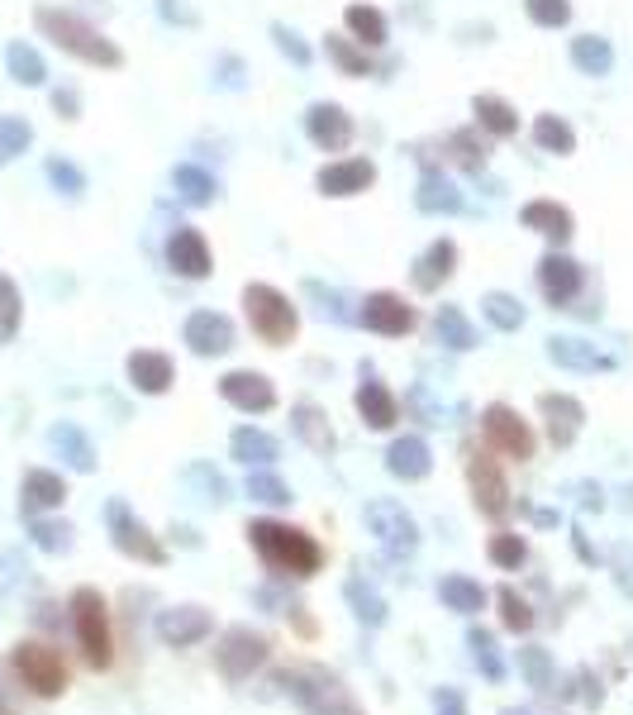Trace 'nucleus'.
Masks as SVG:
<instances>
[{
    "mask_svg": "<svg viewBox=\"0 0 633 715\" xmlns=\"http://www.w3.org/2000/svg\"><path fill=\"white\" fill-rule=\"evenodd\" d=\"M34 24H38V34H48L52 44L62 48V53L82 58V62H91V68H120V62H124L120 48H115L110 38L96 29V24H86L82 15H72V10L38 5L34 10Z\"/></svg>",
    "mask_w": 633,
    "mask_h": 715,
    "instance_id": "f257e3e1",
    "label": "nucleus"
},
{
    "mask_svg": "<svg viewBox=\"0 0 633 715\" xmlns=\"http://www.w3.org/2000/svg\"><path fill=\"white\" fill-rule=\"evenodd\" d=\"M248 539H253V549L262 553V563L272 572H286V577H310V572H320V563H324L320 544H314L306 529L276 525V520H253Z\"/></svg>",
    "mask_w": 633,
    "mask_h": 715,
    "instance_id": "f03ea898",
    "label": "nucleus"
},
{
    "mask_svg": "<svg viewBox=\"0 0 633 715\" xmlns=\"http://www.w3.org/2000/svg\"><path fill=\"white\" fill-rule=\"evenodd\" d=\"M243 310H248V324H253V334L262 344H272V348H282V344H291L296 339V306L286 301L276 286L267 282H253V286H243Z\"/></svg>",
    "mask_w": 633,
    "mask_h": 715,
    "instance_id": "7ed1b4c3",
    "label": "nucleus"
},
{
    "mask_svg": "<svg viewBox=\"0 0 633 715\" xmlns=\"http://www.w3.org/2000/svg\"><path fill=\"white\" fill-rule=\"evenodd\" d=\"M72 620H76V640L91 668H110L115 644H110V620H105V596L96 587H76L72 592Z\"/></svg>",
    "mask_w": 633,
    "mask_h": 715,
    "instance_id": "20e7f679",
    "label": "nucleus"
},
{
    "mask_svg": "<svg viewBox=\"0 0 633 715\" xmlns=\"http://www.w3.org/2000/svg\"><path fill=\"white\" fill-rule=\"evenodd\" d=\"M15 672L34 696H62V687H68V663H62V654L38 640H24L15 648Z\"/></svg>",
    "mask_w": 633,
    "mask_h": 715,
    "instance_id": "39448f33",
    "label": "nucleus"
},
{
    "mask_svg": "<svg viewBox=\"0 0 633 715\" xmlns=\"http://www.w3.org/2000/svg\"><path fill=\"white\" fill-rule=\"evenodd\" d=\"M367 525H372V535L381 539V549H386L391 558H410L415 553L419 529H415V520L405 515V505L372 501V505H367Z\"/></svg>",
    "mask_w": 633,
    "mask_h": 715,
    "instance_id": "423d86ee",
    "label": "nucleus"
},
{
    "mask_svg": "<svg viewBox=\"0 0 633 715\" xmlns=\"http://www.w3.org/2000/svg\"><path fill=\"white\" fill-rule=\"evenodd\" d=\"M481 429H486V444H491L495 453H505V458H514V463L534 458V429L524 425L510 406H491V410H486Z\"/></svg>",
    "mask_w": 633,
    "mask_h": 715,
    "instance_id": "0eeeda50",
    "label": "nucleus"
},
{
    "mask_svg": "<svg viewBox=\"0 0 633 715\" xmlns=\"http://www.w3.org/2000/svg\"><path fill=\"white\" fill-rule=\"evenodd\" d=\"M110 535H115V549L129 553V558H143V563H167V549L148 535V525L143 520L129 515V505L124 501H110Z\"/></svg>",
    "mask_w": 633,
    "mask_h": 715,
    "instance_id": "6e6552de",
    "label": "nucleus"
},
{
    "mask_svg": "<svg viewBox=\"0 0 633 715\" xmlns=\"http://www.w3.org/2000/svg\"><path fill=\"white\" fill-rule=\"evenodd\" d=\"M358 320H362L372 334H386V339H401V334L415 330V310L405 306V296H395V291H372V296L362 301Z\"/></svg>",
    "mask_w": 633,
    "mask_h": 715,
    "instance_id": "1a4fd4ad",
    "label": "nucleus"
},
{
    "mask_svg": "<svg viewBox=\"0 0 633 715\" xmlns=\"http://www.w3.org/2000/svg\"><path fill=\"white\" fill-rule=\"evenodd\" d=\"M538 286H544V296L552 306H572L586 286V267L566 253H548L544 263H538Z\"/></svg>",
    "mask_w": 633,
    "mask_h": 715,
    "instance_id": "9d476101",
    "label": "nucleus"
},
{
    "mask_svg": "<svg viewBox=\"0 0 633 715\" xmlns=\"http://www.w3.org/2000/svg\"><path fill=\"white\" fill-rule=\"evenodd\" d=\"M306 134L314 139V148L343 153L353 143V115L343 110V106H329V100H320V106H310V115H306Z\"/></svg>",
    "mask_w": 633,
    "mask_h": 715,
    "instance_id": "9b49d317",
    "label": "nucleus"
},
{
    "mask_svg": "<svg viewBox=\"0 0 633 715\" xmlns=\"http://www.w3.org/2000/svg\"><path fill=\"white\" fill-rule=\"evenodd\" d=\"M167 263H171V272H181V277H191V282L210 277V243H205V234L191 229V225H177V234L167 239Z\"/></svg>",
    "mask_w": 633,
    "mask_h": 715,
    "instance_id": "f8f14e48",
    "label": "nucleus"
},
{
    "mask_svg": "<svg viewBox=\"0 0 633 715\" xmlns=\"http://www.w3.org/2000/svg\"><path fill=\"white\" fill-rule=\"evenodd\" d=\"M187 344H191V354H201V358L229 354V348H234L229 315H219V310H195V315L187 320Z\"/></svg>",
    "mask_w": 633,
    "mask_h": 715,
    "instance_id": "ddd939ff",
    "label": "nucleus"
},
{
    "mask_svg": "<svg viewBox=\"0 0 633 715\" xmlns=\"http://www.w3.org/2000/svg\"><path fill=\"white\" fill-rule=\"evenodd\" d=\"M219 396L229 401V406L248 410V415H262V410L276 406V392H272V382L262 372H229V377H219Z\"/></svg>",
    "mask_w": 633,
    "mask_h": 715,
    "instance_id": "4468645a",
    "label": "nucleus"
},
{
    "mask_svg": "<svg viewBox=\"0 0 633 715\" xmlns=\"http://www.w3.org/2000/svg\"><path fill=\"white\" fill-rule=\"evenodd\" d=\"M219 668H224V678H234V682H243L248 672L258 668L262 658H267V644L258 640L253 630H229L224 634V644H219Z\"/></svg>",
    "mask_w": 633,
    "mask_h": 715,
    "instance_id": "2eb2a0df",
    "label": "nucleus"
},
{
    "mask_svg": "<svg viewBox=\"0 0 633 715\" xmlns=\"http://www.w3.org/2000/svg\"><path fill=\"white\" fill-rule=\"evenodd\" d=\"M377 181V167L367 158H338L320 167V177H314V187L324 191V196H358V191H367Z\"/></svg>",
    "mask_w": 633,
    "mask_h": 715,
    "instance_id": "dca6fc26",
    "label": "nucleus"
},
{
    "mask_svg": "<svg viewBox=\"0 0 633 715\" xmlns=\"http://www.w3.org/2000/svg\"><path fill=\"white\" fill-rule=\"evenodd\" d=\"M68 501V482H62L58 473H48V467H29L20 482V511L24 515H44V511H58V505Z\"/></svg>",
    "mask_w": 633,
    "mask_h": 715,
    "instance_id": "f3484780",
    "label": "nucleus"
},
{
    "mask_svg": "<svg viewBox=\"0 0 633 715\" xmlns=\"http://www.w3.org/2000/svg\"><path fill=\"white\" fill-rule=\"evenodd\" d=\"M548 358L558 362V368H572V372H605V368H614V358H605L596 344L572 339V334H552V339H548Z\"/></svg>",
    "mask_w": 633,
    "mask_h": 715,
    "instance_id": "a211bd4d",
    "label": "nucleus"
},
{
    "mask_svg": "<svg viewBox=\"0 0 633 715\" xmlns=\"http://www.w3.org/2000/svg\"><path fill=\"white\" fill-rule=\"evenodd\" d=\"M544 415H548V434H552V444L558 449H566L576 439V429H582V420H586V410H582V401L576 396H566V392H548L544 401Z\"/></svg>",
    "mask_w": 633,
    "mask_h": 715,
    "instance_id": "6ab92c4d",
    "label": "nucleus"
},
{
    "mask_svg": "<svg viewBox=\"0 0 633 715\" xmlns=\"http://www.w3.org/2000/svg\"><path fill=\"white\" fill-rule=\"evenodd\" d=\"M519 219H524V229L544 234V239H552V243H566V239H572V229H576L572 211H566V205H558V201H529V205L519 211Z\"/></svg>",
    "mask_w": 633,
    "mask_h": 715,
    "instance_id": "aec40b11",
    "label": "nucleus"
},
{
    "mask_svg": "<svg viewBox=\"0 0 633 715\" xmlns=\"http://www.w3.org/2000/svg\"><path fill=\"white\" fill-rule=\"evenodd\" d=\"M453 267H457V243L453 239H433L415 263V286L419 291H439V286L453 277Z\"/></svg>",
    "mask_w": 633,
    "mask_h": 715,
    "instance_id": "412c9836",
    "label": "nucleus"
},
{
    "mask_svg": "<svg viewBox=\"0 0 633 715\" xmlns=\"http://www.w3.org/2000/svg\"><path fill=\"white\" fill-rule=\"evenodd\" d=\"M471 491H477V505L486 515H505L510 511V487L500 477V467L491 458H471Z\"/></svg>",
    "mask_w": 633,
    "mask_h": 715,
    "instance_id": "4be33fe9",
    "label": "nucleus"
},
{
    "mask_svg": "<svg viewBox=\"0 0 633 715\" xmlns=\"http://www.w3.org/2000/svg\"><path fill=\"white\" fill-rule=\"evenodd\" d=\"M129 382H134L143 396H163L167 386H171V358L167 354H153V348H139V354H129Z\"/></svg>",
    "mask_w": 633,
    "mask_h": 715,
    "instance_id": "5701e85b",
    "label": "nucleus"
},
{
    "mask_svg": "<svg viewBox=\"0 0 633 715\" xmlns=\"http://www.w3.org/2000/svg\"><path fill=\"white\" fill-rule=\"evenodd\" d=\"M386 467H391V477H405V482H419V477H429V444L419 434H405V439H395L391 453H386Z\"/></svg>",
    "mask_w": 633,
    "mask_h": 715,
    "instance_id": "b1692460",
    "label": "nucleus"
},
{
    "mask_svg": "<svg viewBox=\"0 0 633 715\" xmlns=\"http://www.w3.org/2000/svg\"><path fill=\"white\" fill-rule=\"evenodd\" d=\"M157 634H163L167 644H177V648H187L195 640H205L210 634V616L201 606H181V610H167L163 620H157Z\"/></svg>",
    "mask_w": 633,
    "mask_h": 715,
    "instance_id": "393cba45",
    "label": "nucleus"
},
{
    "mask_svg": "<svg viewBox=\"0 0 633 715\" xmlns=\"http://www.w3.org/2000/svg\"><path fill=\"white\" fill-rule=\"evenodd\" d=\"M48 444L58 449L62 458H68V463L76 467V473H91V467H96V449H91V439H86L76 425H68V420L48 429Z\"/></svg>",
    "mask_w": 633,
    "mask_h": 715,
    "instance_id": "a878e982",
    "label": "nucleus"
},
{
    "mask_svg": "<svg viewBox=\"0 0 633 715\" xmlns=\"http://www.w3.org/2000/svg\"><path fill=\"white\" fill-rule=\"evenodd\" d=\"M471 115H477V124L486 129V134H495V139H514L519 134V115H514L510 100H500V96H477L471 100Z\"/></svg>",
    "mask_w": 633,
    "mask_h": 715,
    "instance_id": "bb28decb",
    "label": "nucleus"
},
{
    "mask_svg": "<svg viewBox=\"0 0 633 715\" xmlns=\"http://www.w3.org/2000/svg\"><path fill=\"white\" fill-rule=\"evenodd\" d=\"M415 201H419V211H429V215H453V211H463V191H457L443 172H425Z\"/></svg>",
    "mask_w": 633,
    "mask_h": 715,
    "instance_id": "cd10ccee",
    "label": "nucleus"
},
{
    "mask_svg": "<svg viewBox=\"0 0 633 715\" xmlns=\"http://www.w3.org/2000/svg\"><path fill=\"white\" fill-rule=\"evenodd\" d=\"M358 415H362V420L372 425V429H391V425H395V415H401V410H395V396L386 392V386L367 377V382L358 386Z\"/></svg>",
    "mask_w": 633,
    "mask_h": 715,
    "instance_id": "c85d7f7f",
    "label": "nucleus"
},
{
    "mask_svg": "<svg viewBox=\"0 0 633 715\" xmlns=\"http://www.w3.org/2000/svg\"><path fill=\"white\" fill-rule=\"evenodd\" d=\"M171 187H177V196L187 205H210L219 196V181L210 177L205 167H195V163H181L177 172H171Z\"/></svg>",
    "mask_w": 633,
    "mask_h": 715,
    "instance_id": "c756f323",
    "label": "nucleus"
},
{
    "mask_svg": "<svg viewBox=\"0 0 633 715\" xmlns=\"http://www.w3.org/2000/svg\"><path fill=\"white\" fill-rule=\"evenodd\" d=\"M5 68H10V76H15L20 86H44L48 82V62L38 58V48L24 44V38H15V44L5 48Z\"/></svg>",
    "mask_w": 633,
    "mask_h": 715,
    "instance_id": "7c9ffc66",
    "label": "nucleus"
},
{
    "mask_svg": "<svg viewBox=\"0 0 633 715\" xmlns=\"http://www.w3.org/2000/svg\"><path fill=\"white\" fill-rule=\"evenodd\" d=\"M572 62H576V72H586V76H605V72L614 68L610 38H596V34L572 38Z\"/></svg>",
    "mask_w": 633,
    "mask_h": 715,
    "instance_id": "2f4dec72",
    "label": "nucleus"
},
{
    "mask_svg": "<svg viewBox=\"0 0 633 715\" xmlns=\"http://www.w3.org/2000/svg\"><path fill=\"white\" fill-rule=\"evenodd\" d=\"M348 29H353V38H358L362 48H381L391 38V24H386V15H381L377 5H348Z\"/></svg>",
    "mask_w": 633,
    "mask_h": 715,
    "instance_id": "473e14b6",
    "label": "nucleus"
},
{
    "mask_svg": "<svg viewBox=\"0 0 633 715\" xmlns=\"http://www.w3.org/2000/svg\"><path fill=\"white\" fill-rule=\"evenodd\" d=\"M276 439L272 434H262V429H253V425H243V429H234V458L239 463H248V467H267L272 458H276Z\"/></svg>",
    "mask_w": 633,
    "mask_h": 715,
    "instance_id": "72a5a7b5",
    "label": "nucleus"
},
{
    "mask_svg": "<svg viewBox=\"0 0 633 715\" xmlns=\"http://www.w3.org/2000/svg\"><path fill=\"white\" fill-rule=\"evenodd\" d=\"M291 425H296V434L306 439L314 453H329V449H334V429H329V420H324L320 406H310V401H306V406H296Z\"/></svg>",
    "mask_w": 633,
    "mask_h": 715,
    "instance_id": "f704fd0d",
    "label": "nucleus"
},
{
    "mask_svg": "<svg viewBox=\"0 0 633 715\" xmlns=\"http://www.w3.org/2000/svg\"><path fill=\"white\" fill-rule=\"evenodd\" d=\"M439 339L453 348V354H467V348H477V330H471V320L463 315L457 306H439Z\"/></svg>",
    "mask_w": 633,
    "mask_h": 715,
    "instance_id": "c9c22d12",
    "label": "nucleus"
},
{
    "mask_svg": "<svg viewBox=\"0 0 633 715\" xmlns=\"http://www.w3.org/2000/svg\"><path fill=\"white\" fill-rule=\"evenodd\" d=\"M324 48H329V62H334L343 76H367V72H372V62H367V48H358V38L329 34Z\"/></svg>",
    "mask_w": 633,
    "mask_h": 715,
    "instance_id": "e433bc0d",
    "label": "nucleus"
},
{
    "mask_svg": "<svg viewBox=\"0 0 633 715\" xmlns=\"http://www.w3.org/2000/svg\"><path fill=\"white\" fill-rule=\"evenodd\" d=\"M534 143L544 153H558V158H562V153L576 148V134H572V124H566L562 115H538V120H534Z\"/></svg>",
    "mask_w": 633,
    "mask_h": 715,
    "instance_id": "4c0bfd02",
    "label": "nucleus"
},
{
    "mask_svg": "<svg viewBox=\"0 0 633 715\" xmlns=\"http://www.w3.org/2000/svg\"><path fill=\"white\" fill-rule=\"evenodd\" d=\"M34 143V124L24 115H0V167L15 163L20 153H29Z\"/></svg>",
    "mask_w": 633,
    "mask_h": 715,
    "instance_id": "58836bf2",
    "label": "nucleus"
},
{
    "mask_svg": "<svg viewBox=\"0 0 633 715\" xmlns=\"http://www.w3.org/2000/svg\"><path fill=\"white\" fill-rule=\"evenodd\" d=\"M439 596H443V606L463 610V616H477V610L486 606L481 582H471V577H443L439 582Z\"/></svg>",
    "mask_w": 633,
    "mask_h": 715,
    "instance_id": "ea45409f",
    "label": "nucleus"
},
{
    "mask_svg": "<svg viewBox=\"0 0 633 715\" xmlns=\"http://www.w3.org/2000/svg\"><path fill=\"white\" fill-rule=\"evenodd\" d=\"M20 320H24V296L20 286L0 272V344H10L20 334Z\"/></svg>",
    "mask_w": 633,
    "mask_h": 715,
    "instance_id": "a19ab883",
    "label": "nucleus"
},
{
    "mask_svg": "<svg viewBox=\"0 0 633 715\" xmlns=\"http://www.w3.org/2000/svg\"><path fill=\"white\" fill-rule=\"evenodd\" d=\"M481 315L495 324V330H519L524 324V306L514 301V296H505V291H491V296H481Z\"/></svg>",
    "mask_w": 633,
    "mask_h": 715,
    "instance_id": "79ce46f5",
    "label": "nucleus"
},
{
    "mask_svg": "<svg viewBox=\"0 0 633 715\" xmlns=\"http://www.w3.org/2000/svg\"><path fill=\"white\" fill-rule=\"evenodd\" d=\"M29 535H34V544L44 553H68L72 549V525H68V520H38L34 515Z\"/></svg>",
    "mask_w": 633,
    "mask_h": 715,
    "instance_id": "37998d69",
    "label": "nucleus"
},
{
    "mask_svg": "<svg viewBox=\"0 0 633 715\" xmlns=\"http://www.w3.org/2000/svg\"><path fill=\"white\" fill-rule=\"evenodd\" d=\"M44 172H48V181H52V187H58L62 191V196H82V191H86V177H82V167H76V163H68V158H48V167H44Z\"/></svg>",
    "mask_w": 633,
    "mask_h": 715,
    "instance_id": "c03bdc74",
    "label": "nucleus"
},
{
    "mask_svg": "<svg viewBox=\"0 0 633 715\" xmlns=\"http://www.w3.org/2000/svg\"><path fill=\"white\" fill-rule=\"evenodd\" d=\"M248 497L267 501V505H286L291 501V487H286L276 473H248Z\"/></svg>",
    "mask_w": 633,
    "mask_h": 715,
    "instance_id": "a18cd8bd",
    "label": "nucleus"
},
{
    "mask_svg": "<svg viewBox=\"0 0 633 715\" xmlns=\"http://www.w3.org/2000/svg\"><path fill=\"white\" fill-rule=\"evenodd\" d=\"M524 10H529V20L544 24V29H558V24L572 20V5H566V0H524Z\"/></svg>",
    "mask_w": 633,
    "mask_h": 715,
    "instance_id": "49530a36",
    "label": "nucleus"
},
{
    "mask_svg": "<svg viewBox=\"0 0 633 715\" xmlns=\"http://www.w3.org/2000/svg\"><path fill=\"white\" fill-rule=\"evenodd\" d=\"M447 148H453V158L463 167H481L486 163V143H477L471 129H457V134H447Z\"/></svg>",
    "mask_w": 633,
    "mask_h": 715,
    "instance_id": "de8ad7c7",
    "label": "nucleus"
},
{
    "mask_svg": "<svg viewBox=\"0 0 633 715\" xmlns=\"http://www.w3.org/2000/svg\"><path fill=\"white\" fill-rule=\"evenodd\" d=\"M486 553H491L495 568H519V563H524V539H519V535H495Z\"/></svg>",
    "mask_w": 633,
    "mask_h": 715,
    "instance_id": "09e8293b",
    "label": "nucleus"
},
{
    "mask_svg": "<svg viewBox=\"0 0 633 715\" xmlns=\"http://www.w3.org/2000/svg\"><path fill=\"white\" fill-rule=\"evenodd\" d=\"M272 38H276V48H282V53L296 62V68H310V48L300 44L296 29H286V24H272Z\"/></svg>",
    "mask_w": 633,
    "mask_h": 715,
    "instance_id": "8fccbe9b",
    "label": "nucleus"
},
{
    "mask_svg": "<svg viewBox=\"0 0 633 715\" xmlns=\"http://www.w3.org/2000/svg\"><path fill=\"white\" fill-rule=\"evenodd\" d=\"M348 601L358 606V616L367 620V625H381V620H386V610H381V601L372 592H362V582H348Z\"/></svg>",
    "mask_w": 633,
    "mask_h": 715,
    "instance_id": "3c124183",
    "label": "nucleus"
},
{
    "mask_svg": "<svg viewBox=\"0 0 633 715\" xmlns=\"http://www.w3.org/2000/svg\"><path fill=\"white\" fill-rule=\"evenodd\" d=\"M500 610H505V625H510V630H529V625H534V610L524 606V601H519V596H514L510 587L500 592Z\"/></svg>",
    "mask_w": 633,
    "mask_h": 715,
    "instance_id": "603ef678",
    "label": "nucleus"
},
{
    "mask_svg": "<svg viewBox=\"0 0 633 715\" xmlns=\"http://www.w3.org/2000/svg\"><path fill=\"white\" fill-rule=\"evenodd\" d=\"M471 648H477V663H481V668H486V678H500V672H505V668H500V658H495V644H491V634H481V630H471Z\"/></svg>",
    "mask_w": 633,
    "mask_h": 715,
    "instance_id": "864d4df0",
    "label": "nucleus"
},
{
    "mask_svg": "<svg viewBox=\"0 0 633 715\" xmlns=\"http://www.w3.org/2000/svg\"><path fill=\"white\" fill-rule=\"evenodd\" d=\"M306 291H310V296H320V301H324V306H320V310H324V315H334V320H358V315H353V310H348V306H343V296H338V291H324V286H320V282H310V286H306Z\"/></svg>",
    "mask_w": 633,
    "mask_h": 715,
    "instance_id": "5fc2aeb1",
    "label": "nucleus"
},
{
    "mask_svg": "<svg viewBox=\"0 0 633 715\" xmlns=\"http://www.w3.org/2000/svg\"><path fill=\"white\" fill-rule=\"evenodd\" d=\"M524 668H529V678H534V687H552V672H548V654L544 648H524Z\"/></svg>",
    "mask_w": 633,
    "mask_h": 715,
    "instance_id": "6e6d98bb",
    "label": "nucleus"
},
{
    "mask_svg": "<svg viewBox=\"0 0 633 715\" xmlns=\"http://www.w3.org/2000/svg\"><path fill=\"white\" fill-rule=\"evenodd\" d=\"M433 706H439V715H467V701H463V692H457V687H439Z\"/></svg>",
    "mask_w": 633,
    "mask_h": 715,
    "instance_id": "4d7b16f0",
    "label": "nucleus"
},
{
    "mask_svg": "<svg viewBox=\"0 0 633 715\" xmlns=\"http://www.w3.org/2000/svg\"><path fill=\"white\" fill-rule=\"evenodd\" d=\"M20 572H24V558H20V553H0V592L15 587Z\"/></svg>",
    "mask_w": 633,
    "mask_h": 715,
    "instance_id": "13d9d810",
    "label": "nucleus"
},
{
    "mask_svg": "<svg viewBox=\"0 0 633 715\" xmlns=\"http://www.w3.org/2000/svg\"><path fill=\"white\" fill-rule=\"evenodd\" d=\"M52 106H58L62 120H76V110H82V106H76V91H68V86L52 91Z\"/></svg>",
    "mask_w": 633,
    "mask_h": 715,
    "instance_id": "bf43d9fd",
    "label": "nucleus"
}]
</instances>
